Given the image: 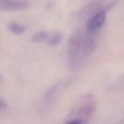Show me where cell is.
I'll return each mask as SVG.
<instances>
[{"label": "cell", "mask_w": 124, "mask_h": 124, "mask_svg": "<svg viewBox=\"0 0 124 124\" xmlns=\"http://www.w3.org/2000/svg\"><path fill=\"white\" fill-rule=\"evenodd\" d=\"M95 109H96V107H95V105L94 102L86 103V104L83 105L81 107L78 108V111L76 113V118L87 122L89 118L94 114Z\"/></svg>", "instance_id": "cell-4"}, {"label": "cell", "mask_w": 124, "mask_h": 124, "mask_svg": "<svg viewBox=\"0 0 124 124\" xmlns=\"http://www.w3.org/2000/svg\"><path fill=\"white\" fill-rule=\"evenodd\" d=\"M62 38H63V35L62 33L55 32V33H52V35H48L46 42L49 46L54 47L58 45L61 43V41L62 40Z\"/></svg>", "instance_id": "cell-6"}, {"label": "cell", "mask_w": 124, "mask_h": 124, "mask_svg": "<svg viewBox=\"0 0 124 124\" xmlns=\"http://www.w3.org/2000/svg\"><path fill=\"white\" fill-rule=\"evenodd\" d=\"M61 85H62L61 83H57L48 90L46 96H45V100H46V103L49 104L50 102H53L55 98L57 97V94H58L59 89L61 88Z\"/></svg>", "instance_id": "cell-5"}, {"label": "cell", "mask_w": 124, "mask_h": 124, "mask_svg": "<svg viewBox=\"0 0 124 124\" xmlns=\"http://www.w3.org/2000/svg\"><path fill=\"white\" fill-rule=\"evenodd\" d=\"M6 107H7L6 103H5L4 101H3V100H1V99H0V110H3V109H4V108H6Z\"/></svg>", "instance_id": "cell-10"}, {"label": "cell", "mask_w": 124, "mask_h": 124, "mask_svg": "<svg viewBox=\"0 0 124 124\" xmlns=\"http://www.w3.org/2000/svg\"><path fill=\"white\" fill-rule=\"evenodd\" d=\"M8 30H9L11 32L15 33V34L20 35L22 34V33L25 32V27H22L21 25L18 23H15V22H12L8 25Z\"/></svg>", "instance_id": "cell-8"}, {"label": "cell", "mask_w": 124, "mask_h": 124, "mask_svg": "<svg viewBox=\"0 0 124 124\" xmlns=\"http://www.w3.org/2000/svg\"><path fill=\"white\" fill-rule=\"evenodd\" d=\"M29 3L25 0H0V10L16 11L25 10Z\"/></svg>", "instance_id": "cell-3"}, {"label": "cell", "mask_w": 124, "mask_h": 124, "mask_svg": "<svg viewBox=\"0 0 124 124\" xmlns=\"http://www.w3.org/2000/svg\"><path fill=\"white\" fill-rule=\"evenodd\" d=\"M85 123H86V122L83 121V120L77 119V118H75V119H73V120H71V121L68 122L66 124H84Z\"/></svg>", "instance_id": "cell-9"}, {"label": "cell", "mask_w": 124, "mask_h": 124, "mask_svg": "<svg viewBox=\"0 0 124 124\" xmlns=\"http://www.w3.org/2000/svg\"><path fill=\"white\" fill-rule=\"evenodd\" d=\"M84 35L80 31H76L69 37L68 41V61L71 71L78 70L86 60L83 51Z\"/></svg>", "instance_id": "cell-1"}, {"label": "cell", "mask_w": 124, "mask_h": 124, "mask_svg": "<svg viewBox=\"0 0 124 124\" xmlns=\"http://www.w3.org/2000/svg\"><path fill=\"white\" fill-rule=\"evenodd\" d=\"M48 33L44 31H40L33 34L32 38H31V41L33 43H41V42L46 41V38L48 37Z\"/></svg>", "instance_id": "cell-7"}, {"label": "cell", "mask_w": 124, "mask_h": 124, "mask_svg": "<svg viewBox=\"0 0 124 124\" xmlns=\"http://www.w3.org/2000/svg\"><path fill=\"white\" fill-rule=\"evenodd\" d=\"M106 19V13L104 10H100L94 14L93 16H91L86 22V31L88 34L93 35L96 33L101 27L104 26Z\"/></svg>", "instance_id": "cell-2"}]
</instances>
